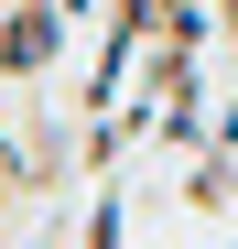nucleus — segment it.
<instances>
[{"instance_id": "nucleus-3", "label": "nucleus", "mask_w": 238, "mask_h": 249, "mask_svg": "<svg viewBox=\"0 0 238 249\" xmlns=\"http://www.w3.org/2000/svg\"><path fill=\"white\" fill-rule=\"evenodd\" d=\"M33 249H65V228H33Z\"/></svg>"}, {"instance_id": "nucleus-2", "label": "nucleus", "mask_w": 238, "mask_h": 249, "mask_svg": "<svg viewBox=\"0 0 238 249\" xmlns=\"http://www.w3.org/2000/svg\"><path fill=\"white\" fill-rule=\"evenodd\" d=\"M76 249H130V184L119 174H98V195H87V238Z\"/></svg>"}, {"instance_id": "nucleus-1", "label": "nucleus", "mask_w": 238, "mask_h": 249, "mask_svg": "<svg viewBox=\"0 0 238 249\" xmlns=\"http://www.w3.org/2000/svg\"><path fill=\"white\" fill-rule=\"evenodd\" d=\"M76 54V11L65 0H0V87H44Z\"/></svg>"}, {"instance_id": "nucleus-4", "label": "nucleus", "mask_w": 238, "mask_h": 249, "mask_svg": "<svg viewBox=\"0 0 238 249\" xmlns=\"http://www.w3.org/2000/svg\"><path fill=\"white\" fill-rule=\"evenodd\" d=\"M227 249H238V238H227Z\"/></svg>"}]
</instances>
